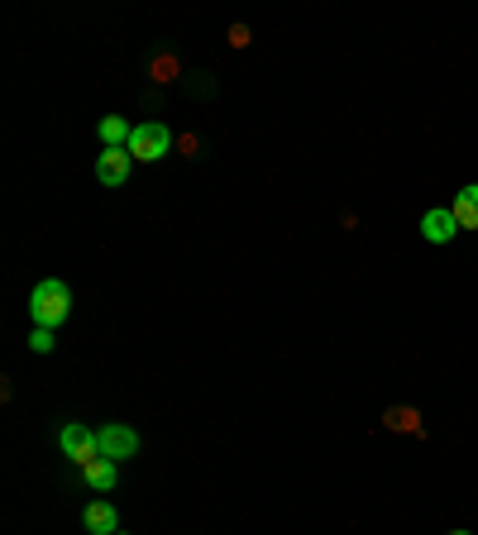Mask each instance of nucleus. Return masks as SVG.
Listing matches in <instances>:
<instances>
[{
    "label": "nucleus",
    "instance_id": "obj_1",
    "mask_svg": "<svg viewBox=\"0 0 478 535\" xmlns=\"http://www.w3.org/2000/svg\"><path fill=\"white\" fill-rule=\"evenodd\" d=\"M67 316H72V287L63 278H44L29 292V321L39 330H58Z\"/></svg>",
    "mask_w": 478,
    "mask_h": 535
},
{
    "label": "nucleus",
    "instance_id": "obj_2",
    "mask_svg": "<svg viewBox=\"0 0 478 535\" xmlns=\"http://www.w3.org/2000/svg\"><path fill=\"white\" fill-rule=\"evenodd\" d=\"M130 158H144V163H158L163 153L173 149V129L168 125H158V120H149V125H134V134H130Z\"/></svg>",
    "mask_w": 478,
    "mask_h": 535
},
{
    "label": "nucleus",
    "instance_id": "obj_3",
    "mask_svg": "<svg viewBox=\"0 0 478 535\" xmlns=\"http://www.w3.org/2000/svg\"><path fill=\"white\" fill-rule=\"evenodd\" d=\"M58 445H63V454L72 464H82V469H87L91 459H101V440H96V430L82 426V421H67V426L58 430Z\"/></svg>",
    "mask_w": 478,
    "mask_h": 535
},
{
    "label": "nucleus",
    "instance_id": "obj_4",
    "mask_svg": "<svg viewBox=\"0 0 478 535\" xmlns=\"http://www.w3.org/2000/svg\"><path fill=\"white\" fill-rule=\"evenodd\" d=\"M96 440H101V459H134L139 454V430L125 426V421H110V426L96 430Z\"/></svg>",
    "mask_w": 478,
    "mask_h": 535
},
{
    "label": "nucleus",
    "instance_id": "obj_5",
    "mask_svg": "<svg viewBox=\"0 0 478 535\" xmlns=\"http://www.w3.org/2000/svg\"><path fill=\"white\" fill-rule=\"evenodd\" d=\"M130 149H101L96 158V177L106 182V187H125V177H130Z\"/></svg>",
    "mask_w": 478,
    "mask_h": 535
},
{
    "label": "nucleus",
    "instance_id": "obj_6",
    "mask_svg": "<svg viewBox=\"0 0 478 535\" xmlns=\"http://www.w3.org/2000/svg\"><path fill=\"white\" fill-rule=\"evenodd\" d=\"M421 235L431 239V244H450L459 235V220L450 206H440V211H426L421 215Z\"/></svg>",
    "mask_w": 478,
    "mask_h": 535
},
{
    "label": "nucleus",
    "instance_id": "obj_7",
    "mask_svg": "<svg viewBox=\"0 0 478 535\" xmlns=\"http://www.w3.org/2000/svg\"><path fill=\"white\" fill-rule=\"evenodd\" d=\"M82 521H87V535H115V531H120V516H115V507H110V502H87Z\"/></svg>",
    "mask_w": 478,
    "mask_h": 535
},
{
    "label": "nucleus",
    "instance_id": "obj_8",
    "mask_svg": "<svg viewBox=\"0 0 478 535\" xmlns=\"http://www.w3.org/2000/svg\"><path fill=\"white\" fill-rule=\"evenodd\" d=\"M91 493H110L115 483H120V469H115V459H91L87 469H82Z\"/></svg>",
    "mask_w": 478,
    "mask_h": 535
},
{
    "label": "nucleus",
    "instance_id": "obj_9",
    "mask_svg": "<svg viewBox=\"0 0 478 535\" xmlns=\"http://www.w3.org/2000/svg\"><path fill=\"white\" fill-rule=\"evenodd\" d=\"M96 134H101V144H106V149H125V144H130V134H134V125L125 120V115H106V120L96 125Z\"/></svg>",
    "mask_w": 478,
    "mask_h": 535
},
{
    "label": "nucleus",
    "instance_id": "obj_10",
    "mask_svg": "<svg viewBox=\"0 0 478 535\" xmlns=\"http://www.w3.org/2000/svg\"><path fill=\"white\" fill-rule=\"evenodd\" d=\"M455 220H459V230H478V182H469L464 192L455 196Z\"/></svg>",
    "mask_w": 478,
    "mask_h": 535
},
{
    "label": "nucleus",
    "instance_id": "obj_11",
    "mask_svg": "<svg viewBox=\"0 0 478 535\" xmlns=\"http://www.w3.org/2000/svg\"><path fill=\"white\" fill-rule=\"evenodd\" d=\"M29 349H34V354H48V349H53V330H39V325H34V335H29Z\"/></svg>",
    "mask_w": 478,
    "mask_h": 535
},
{
    "label": "nucleus",
    "instance_id": "obj_12",
    "mask_svg": "<svg viewBox=\"0 0 478 535\" xmlns=\"http://www.w3.org/2000/svg\"><path fill=\"white\" fill-rule=\"evenodd\" d=\"M450 535H469V531H450Z\"/></svg>",
    "mask_w": 478,
    "mask_h": 535
},
{
    "label": "nucleus",
    "instance_id": "obj_13",
    "mask_svg": "<svg viewBox=\"0 0 478 535\" xmlns=\"http://www.w3.org/2000/svg\"><path fill=\"white\" fill-rule=\"evenodd\" d=\"M115 535H120V531H115Z\"/></svg>",
    "mask_w": 478,
    "mask_h": 535
}]
</instances>
